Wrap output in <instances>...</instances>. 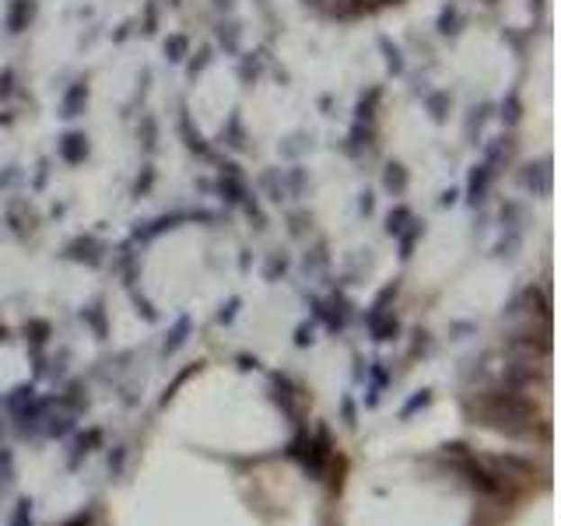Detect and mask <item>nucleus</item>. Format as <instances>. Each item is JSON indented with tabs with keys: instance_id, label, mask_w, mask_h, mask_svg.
<instances>
[{
	"instance_id": "f257e3e1",
	"label": "nucleus",
	"mask_w": 561,
	"mask_h": 526,
	"mask_svg": "<svg viewBox=\"0 0 561 526\" xmlns=\"http://www.w3.org/2000/svg\"><path fill=\"white\" fill-rule=\"evenodd\" d=\"M481 414H484V422L492 428L512 431V435H523V431L533 428V411H529V404H523L520 396H509V394L488 396L481 404Z\"/></svg>"
}]
</instances>
